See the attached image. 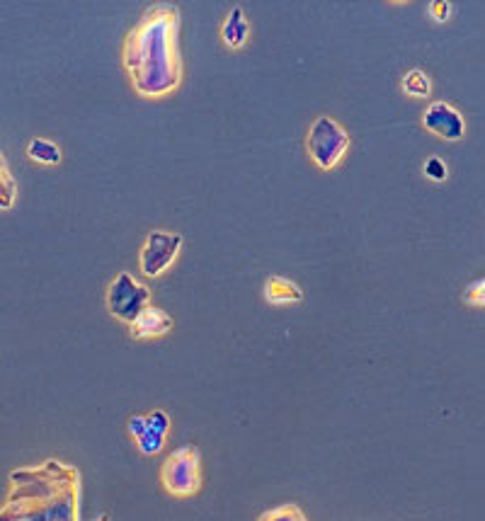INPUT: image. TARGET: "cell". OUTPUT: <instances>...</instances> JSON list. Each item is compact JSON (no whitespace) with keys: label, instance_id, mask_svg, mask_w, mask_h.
<instances>
[{"label":"cell","instance_id":"cell-1","mask_svg":"<svg viewBox=\"0 0 485 521\" xmlns=\"http://www.w3.org/2000/svg\"><path fill=\"white\" fill-rule=\"evenodd\" d=\"M180 10L170 3L148 8L124 37L122 61L131 88L146 100L173 95L182 85Z\"/></svg>","mask_w":485,"mask_h":521},{"label":"cell","instance_id":"cell-2","mask_svg":"<svg viewBox=\"0 0 485 521\" xmlns=\"http://www.w3.org/2000/svg\"><path fill=\"white\" fill-rule=\"evenodd\" d=\"M81 471L61 458L15 468L0 521H81Z\"/></svg>","mask_w":485,"mask_h":521},{"label":"cell","instance_id":"cell-3","mask_svg":"<svg viewBox=\"0 0 485 521\" xmlns=\"http://www.w3.org/2000/svg\"><path fill=\"white\" fill-rule=\"evenodd\" d=\"M347 151H350V134L340 122H335L333 117L313 119L306 134V153L316 168L325 173L335 170L345 160Z\"/></svg>","mask_w":485,"mask_h":521},{"label":"cell","instance_id":"cell-4","mask_svg":"<svg viewBox=\"0 0 485 521\" xmlns=\"http://www.w3.org/2000/svg\"><path fill=\"white\" fill-rule=\"evenodd\" d=\"M161 485L170 497H194L202 490V456L194 446L170 451L161 466Z\"/></svg>","mask_w":485,"mask_h":521},{"label":"cell","instance_id":"cell-5","mask_svg":"<svg viewBox=\"0 0 485 521\" xmlns=\"http://www.w3.org/2000/svg\"><path fill=\"white\" fill-rule=\"evenodd\" d=\"M105 303L112 318H117L124 325H131L146 306H151V291L134 274L119 272L107 286Z\"/></svg>","mask_w":485,"mask_h":521},{"label":"cell","instance_id":"cell-6","mask_svg":"<svg viewBox=\"0 0 485 521\" xmlns=\"http://www.w3.org/2000/svg\"><path fill=\"white\" fill-rule=\"evenodd\" d=\"M182 245H185V238L180 233L173 231H151L144 240V248H141L139 255V267L144 272V277L156 279L161 274L168 272L170 267L175 265V260L180 257Z\"/></svg>","mask_w":485,"mask_h":521},{"label":"cell","instance_id":"cell-7","mask_svg":"<svg viewBox=\"0 0 485 521\" xmlns=\"http://www.w3.org/2000/svg\"><path fill=\"white\" fill-rule=\"evenodd\" d=\"M422 129L442 141H461L466 136V119L449 102H430L422 112Z\"/></svg>","mask_w":485,"mask_h":521},{"label":"cell","instance_id":"cell-8","mask_svg":"<svg viewBox=\"0 0 485 521\" xmlns=\"http://www.w3.org/2000/svg\"><path fill=\"white\" fill-rule=\"evenodd\" d=\"M127 328L131 340H158V337L170 335V330H173V318H170L163 308L146 306Z\"/></svg>","mask_w":485,"mask_h":521},{"label":"cell","instance_id":"cell-9","mask_svg":"<svg viewBox=\"0 0 485 521\" xmlns=\"http://www.w3.org/2000/svg\"><path fill=\"white\" fill-rule=\"evenodd\" d=\"M250 37V25L248 17H245V10L241 5H233L231 13L226 15L224 25H221V39L228 49H243L248 44Z\"/></svg>","mask_w":485,"mask_h":521},{"label":"cell","instance_id":"cell-10","mask_svg":"<svg viewBox=\"0 0 485 521\" xmlns=\"http://www.w3.org/2000/svg\"><path fill=\"white\" fill-rule=\"evenodd\" d=\"M265 301L270 306H294V303L304 301V291L296 282L287 277H270L265 282Z\"/></svg>","mask_w":485,"mask_h":521},{"label":"cell","instance_id":"cell-11","mask_svg":"<svg viewBox=\"0 0 485 521\" xmlns=\"http://www.w3.org/2000/svg\"><path fill=\"white\" fill-rule=\"evenodd\" d=\"M17 202V182L10 170L8 160L0 151V211H10Z\"/></svg>","mask_w":485,"mask_h":521},{"label":"cell","instance_id":"cell-12","mask_svg":"<svg viewBox=\"0 0 485 521\" xmlns=\"http://www.w3.org/2000/svg\"><path fill=\"white\" fill-rule=\"evenodd\" d=\"M27 156L39 165H59L61 163V148L54 141L47 139H32L27 143Z\"/></svg>","mask_w":485,"mask_h":521},{"label":"cell","instance_id":"cell-13","mask_svg":"<svg viewBox=\"0 0 485 521\" xmlns=\"http://www.w3.org/2000/svg\"><path fill=\"white\" fill-rule=\"evenodd\" d=\"M401 88L408 97H418V100H422V97H430L432 80L425 71H420V68H413V71H408L403 76Z\"/></svg>","mask_w":485,"mask_h":521},{"label":"cell","instance_id":"cell-14","mask_svg":"<svg viewBox=\"0 0 485 521\" xmlns=\"http://www.w3.org/2000/svg\"><path fill=\"white\" fill-rule=\"evenodd\" d=\"M165 439H168L165 434L156 432L153 427H148L139 439H134V444H136V449H139L144 456H156L165 449Z\"/></svg>","mask_w":485,"mask_h":521},{"label":"cell","instance_id":"cell-15","mask_svg":"<svg viewBox=\"0 0 485 521\" xmlns=\"http://www.w3.org/2000/svg\"><path fill=\"white\" fill-rule=\"evenodd\" d=\"M258 521H308V517L299 505H282L262 512Z\"/></svg>","mask_w":485,"mask_h":521},{"label":"cell","instance_id":"cell-16","mask_svg":"<svg viewBox=\"0 0 485 521\" xmlns=\"http://www.w3.org/2000/svg\"><path fill=\"white\" fill-rule=\"evenodd\" d=\"M422 173H425V177L430 182H447L449 168L442 158L432 156V158L425 160V165H422Z\"/></svg>","mask_w":485,"mask_h":521},{"label":"cell","instance_id":"cell-17","mask_svg":"<svg viewBox=\"0 0 485 521\" xmlns=\"http://www.w3.org/2000/svg\"><path fill=\"white\" fill-rule=\"evenodd\" d=\"M464 303L471 308H485V277L476 279L464 289Z\"/></svg>","mask_w":485,"mask_h":521},{"label":"cell","instance_id":"cell-18","mask_svg":"<svg viewBox=\"0 0 485 521\" xmlns=\"http://www.w3.org/2000/svg\"><path fill=\"white\" fill-rule=\"evenodd\" d=\"M148 425L156 429V432H161V434H165V437H168V432H170V417H168V412L153 410L151 415H148Z\"/></svg>","mask_w":485,"mask_h":521},{"label":"cell","instance_id":"cell-19","mask_svg":"<svg viewBox=\"0 0 485 521\" xmlns=\"http://www.w3.org/2000/svg\"><path fill=\"white\" fill-rule=\"evenodd\" d=\"M148 427H151L148 425V415H131L127 420V432L131 434V439H139Z\"/></svg>","mask_w":485,"mask_h":521},{"label":"cell","instance_id":"cell-20","mask_svg":"<svg viewBox=\"0 0 485 521\" xmlns=\"http://www.w3.org/2000/svg\"><path fill=\"white\" fill-rule=\"evenodd\" d=\"M452 3H430V15L435 22H447L452 17Z\"/></svg>","mask_w":485,"mask_h":521},{"label":"cell","instance_id":"cell-21","mask_svg":"<svg viewBox=\"0 0 485 521\" xmlns=\"http://www.w3.org/2000/svg\"><path fill=\"white\" fill-rule=\"evenodd\" d=\"M93 521H110V517H107V514H100V517L93 519Z\"/></svg>","mask_w":485,"mask_h":521}]
</instances>
